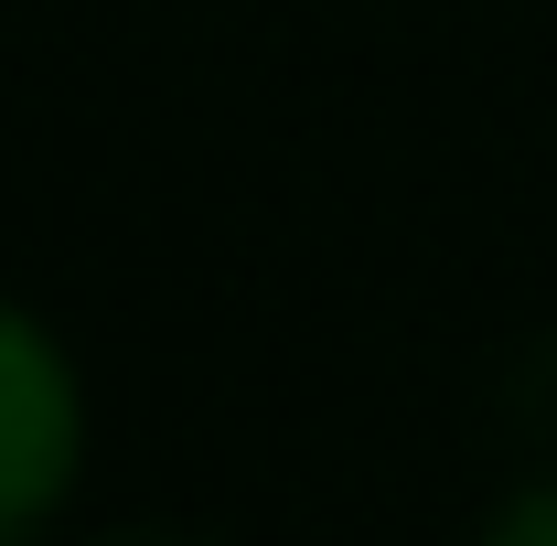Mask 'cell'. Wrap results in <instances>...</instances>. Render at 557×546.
<instances>
[{
    "mask_svg": "<svg viewBox=\"0 0 557 546\" xmlns=\"http://www.w3.org/2000/svg\"><path fill=\"white\" fill-rule=\"evenodd\" d=\"M86 450H97L86 364L22 289H0V536H44L86 482Z\"/></svg>",
    "mask_w": 557,
    "mask_h": 546,
    "instance_id": "6da1fadb",
    "label": "cell"
},
{
    "mask_svg": "<svg viewBox=\"0 0 557 546\" xmlns=\"http://www.w3.org/2000/svg\"><path fill=\"white\" fill-rule=\"evenodd\" d=\"M493 546H557V482H525V493H504L483 514Z\"/></svg>",
    "mask_w": 557,
    "mask_h": 546,
    "instance_id": "7a4b0ae2",
    "label": "cell"
}]
</instances>
